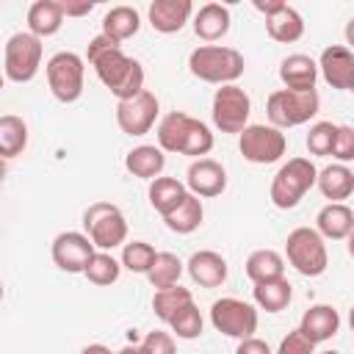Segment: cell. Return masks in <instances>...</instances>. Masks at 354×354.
Returning <instances> with one entry per match:
<instances>
[{"mask_svg":"<svg viewBox=\"0 0 354 354\" xmlns=\"http://www.w3.org/2000/svg\"><path fill=\"white\" fill-rule=\"evenodd\" d=\"M188 69L196 80L216 83V86H230L243 75L246 64H243V55L235 47L202 44L188 55Z\"/></svg>","mask_w":354,"mask_h":354,"instance_id":"obj_3","label":"cell"},{"mask_svg":"<svg viewBox=\"0 0 354 354\" xmlns=\"http://www.w3.org/2000/svg\"><path fill=\"white\" fill-rule=\"evenodd\" d=\"M183 268H185V263H183L177 254H171V252H158L155 260H152V266H149V271H147L144 277L149 279V285H152L155 290H163V288L180 285Z\"/></svg>","mask_w":354,"mask_h":354,"instance_id":"obj_33","label":"cell"},{"mask_svg":"<svg viewBox=\"0 0 354 354\" xmlns=\"http://www.w3.org/2000/svg\"><path fill=\"white\" fill-rule=\"evenodd\" d=\"M202 218H205V207H202V199L194 196V194H185L183 202H180L171 213L163 216L166 227H169L171 232H177V235H188V232L199 230Z\"/></svg>","mask_w":354,"mask_h":354,"instance_id":"obj_30","label":"cell"},{"mask_svg":"<svg viewBox=\"0 0 354 354\" xmlns=\"http://www.w3.org/2000/svg\"><path fill=\"white\" fill-rule=\"evenodd\" d=\"M116 354H138V348H136V343H133V346H124V348H119Z\"/></svg>","mask_w":354,"mask_h":354,"instance_id":"obj_46","label":"cell"},{"mask_svg":"<svg viewBox=\"0 0 354 354\" xmlns=\"http://www.w3.org/2000/svg\"><path fill=\"white\" fill-rule=\"evenodd\" d=\"M83 61H88L94 66V72L102 80V86L119 102L144 91V66L133 55H127L122 50V44L111 41L108 36L97 33L86 47V58Z\"/></svg>","mask_w":354,"mask_h":354,"instance_id":"obj_1","label":"cell"},{"mask_svg":"<svg viewBox=\"0 0 354 354\" xmlns=\"http://www.w3.org/2000/svg\"><path fill=\"white\" fill-rule=\"evenodd\" d=\"M169 326H171V337H180V340H196V337L202 335V329H205V321H202L199 307L191 301V304H185V307L169 321Z\"/></svg>","mask_w":354,"mask_h":354,"instance_id":"obj_36","label":"cell"},{"mask_svg":"<svg viewBox=\"0 0 354 354\" xmlns=\"http://www.w3.org/2000/svg\"><path fill=\"white\" fill-rule=\"evenodd\" d=\"M64 25V14L58 0H36L28 8V33H33L36 39H47L55 36Z\"/></svg>","mask_w":354,"mask_h":354,"instance_id":"obj_26","label":"cell"},{"mask_svg":"<svg viewBox=\"0 0 354 354\" xmlns=\"http://www.w3.org/2000/svg\"><path fill=\"white\" fill-rule=\"evenodd\" d=\"M136 348H138V354H177V343H174L171 332H160V329L144 335V340L136 343Z\"/></svg>","mask_w":354,"mask_h":354,"instance_id":"obj_39","label":"cell"},{"mask_svg":"<svg viewBox=\"0 0 354 354\" xmlns=\"http://www.w3.org/2000/svg\"><path fill=\"white\" fill-rule=\"evenodd\" d=\"M80 354H116V351H111L108 346H102V343H88Z\"/></svg>","mask_w":354,"mask_h":354,"instance_id":"obj_45","label":"cell"},{"mask_svg":"<svg viewBox=\"0 0 354 354\" xmlns=\"http://www.w3.org/2000/svg\"><path fill=\"white\" fill-rule=\"evenodd\" d=\"M235 354H271V348H268V343L266 340H260V337H243V340H238V348H235Z\"/></svg>","mask_w":354,"mask_h":354,"instance_id":"obj_42","label":"cell"},{"mask_svg":"<svg viewBox=\"0 0 354 354\" xmlns=\"http://www.w3.org/2000/svg\"><path fill=\"white\" fill-rule=\"evenodd\" d=\"M332 158L337 163H351L354 160V127L348 124H337V136H335V147H332Z\"/></svg>","mask_w":354,"mask_h":354,"instance_id":"obj_40","label":"cell"},{"mask_svg":"<svg viewBox=\"0 0 354 354\" xmlns=\"http://www.w3.org/2000/svg\"><path fill=\"white\" fill-rule=\"evenodd\" d=\"M194 14L191 0H155L149 3V25L158 33H177Z\"/></svg>","mask_w":354,"mask_h":354,"instance_id":"obj_20","label":"cell"},{"mask_svg":"<svg viewBox=\"0 0 354 354\" xmlns=\"http://www.w3.org/2000/svg\"><path fill=\"white\" fill-rule=\"evenodd\" d=\"M310 343H324V340H332L340 329V313L332 307V304H313L310 310H304L299 326H296Z\"/></svg>","mask_w":354,"mask_h":354,"instance_id":"obj_18","label":"cell"},{"mask_svg":"<svg viewBox=\"0 0 354 354\" xmlns=\"http://www.w3.org/2000/svg\"><path fill=\"white\" fill-rule=\"evenodd\" d=\"M158 147L163 152L202 158L213 149V133L202 119H194L185 111H171L158 122Z\"/></svg>","mask_w":354,"mask_h":354,"instance_id":"obj_2","label":"cell"},{"mask_svg":"<svg viewBox=\"0 0 354 354\" xmlns=\"http://www.w3.org/2000/svg\"><path fill=\"white\" fill-rule=\"evenodd\" d=\"M185 194H188L185 183H180L177 177H155V180H149V191H147L152 210L160 213V216L171 213L183 202Z\"/></svg>","mask_w":354,"mask_h":354,"instance_id":"obj_29","label":"cell"},{"mask_svg":"<svg viewBox=\"0 0 354 354\" xmlns=\"http://www.w3.org/2000/svg\"><path fill=\"white\" fill-rule=\"evenodd\" d=\"M315 66L332 88H340V91L354 88V53L348 47H343V44L326 47Z\"/></svg>","mask_w":354,"mask_h":354,"instance_id":"obj_16","label":"cell"},{"mask_svg":"<svg viewBox=\"0 0 354 354\" xmlns=\"http://www.w3.org/2000/svg\"><path fill=\"white\" fill-rule=\"evenodd\" d=\"M246 277L252 282H266V279H277L285 277V257L274 249H254L246 257Z\"/></svg>","mask_w":354,"mask_h":354,"instance_id":"obj_32","label":"cell"},{"mask_svg":"<svg viewBox=\"0 0 354 354\" xmlns=\"http://www.w3.org/2000/svg\"><path fill=\"white\" fill-rule=\"evenodd\" d=\"M266 30H268V36H271L274 41H279V44H293V41H299V39L304 36V19H301V14H299L293 6L282 3L274 14L266 17Z\"/></svg>","mask_w":354,"mask_h":354,"instance_id":"obj_23","label":"cell"},{"mask_svg":"<svg viewBox=\"0 0 354 354\" xmlns=\"http://www.w3.org/2000/svg\"><path fill=\"white\" fill-rule=\"evenodd\" d=\"M6 174H8V166H6V160L0 158V185H3V180H6Z\"/></svg>","mask_w":354,"mask_h":354,"instance_id":"obj_47","label":"cell"},{"mask_svg":"<svg viewBox=\"0 0 354 354\" xmlns=\"http://www.w3.org/2000/svg\"><path fill=\"white\" fill-rule=\"evenodd\" d=\"M321 354H343V351H335V348H332V351H321Z\"/></svg>","mask_w":354,"mask_h":354,"instance_id":"obj_49","label":"cell"},{"mask_svg":"<svg viewBox=\"0 0 354 354\" xmlns=\"http://www.w3.org/2000/svg\"><path fill=\"white\" fill-rule=\"evenodd\" d=\"M290 296H293V288L285 277H277V279H266V282H254L252 288V299L260 310L266 313H282L288 304H290Z\"/></svg>","mask_w":354,"mask_h":354,"instance_id":"obj_28","label":"cell"},{"mask_svg":"<svg viewBox=\"0 0 354 354\" xmlns=\"http://www.w3.org/2000/svg\"><path fill=\"white\" fill-rule=\"evenodd\" d=\"M119 274H122V263L111 252H94L86 263V268H83V277L91 285H100V288L113 285L119 279Z\"/></svg>","mask_w":354,"mask_h":354,"instance_id":"obj_35","label":"cell"},{"mask_svg":"<svg viewBox=\"0 0 354 354\" xmlns=\"http://www.w3.org/2000/svg\"><path fill=\"white\" fill-rule=\"evenodd\" d=\"M230 25H232L230 8L221 6V3H205L194 14V33L202 41H218V39H224L230 33Z\"/></svg>","mask_w":354,"mask_h":354,"instance_id":"obj_22","label":"cell"},{"mask_svg":"<svg viewBox=\"0 0 354 354\" xmlns=\"http://www.w3.org/2000/svg\"><path fill=\"white\" fill-rule=\"evenodd\" d=\"M191 301H194V296H191L188 288L171 285V288L155 290V296H152V313H155L163 324H169V321H171L185 304H191Z\"/></svg>","mask_w":354,"mask_h":354,"instance_id":"obj_34","label":"cell"},{"mask_svg":"<svg viewBox=\"0 0 354 354\" xmlns=\"http://www.w3.org/2000/svg\"><path fill=\"white\" fill-rule=\"evenodd\" d=\"M315 232L324 241H346L354 232V210L346 202H329L315 216Z\"/></svg>","mask_w":354,"mask_h":354,"instance_id":"obj_19","label":"cell"},{"mask_svg":"<svg viewBox=\"0 0 354 354\" xmlns=\"http://www.w3.org/2000/svg\"><path fill=\"white\" fill-rule=\"evenodd\" d=\"M238 149L249 163L268 166V163H277L285 155L288 138H285L282 130H277L271 124H246L238 133Z\"/></svg>","mask_w":354,"mask_h":354,"instance_id":"obj_11","label":"cell"},{"mask_svg":"<svg viewBox=\"0 0 354 354\" xmlns=\"http://www.w3.org/2000/svg\"><path fill=\"white\" fill-rule=\"evenodd\" d=\"M335 136H337V124L335 122H315L310 127V133H307V149H310V155H318V158L332 155Z\"/></svg>","mask_w":354,"mask_h":354,"instance_id":"obj_38","label":"cell"},{"mask_svg":"<svg viewBox=\"0 0 354 354\" xmlns=\"http://www.w3.org/2000/svg\"><path fill=\"white\" fill-rule=\"evenodd\" d=\"M321 108V97L318 91H288V88H277L268 94L266 100V116L271 122V127L277 130H288V127H299L307 124Z\"/></svg>","mask_w":354,"mask_h":354,"instance_id":"obj_6","label":"cell"},{"mask_svg":"<svg viewBox=\"0 0 354 354\" xmlns=\"http://www.w3.org/2000/svg\"><path fill=\"white\" fill-rule=\"evenodd\" d=\"M3 296H6V290H3V282H0V301H3Z\"/></svg>","mask_w":354,"mask_h":354,"instance_id":"obj_50","label":"cell"},{"mask_svg":"<svg viewBox=\"0 0 354 354\" xmlns=\"http://www.w3.org/2000/svg\"><path fill=\"white\" fill-rule=\"evenodd\" d=\"M28 147V124L17 113H3L0 116V158H17Z\"/></svg>","mask_w":354,"mask_h":354,"instance_id":"obj_31","label":"cell"},{"mask_svg":"<svg viewBox=\"0 0 354 354\" xmlns=\"http://www.w3.org/2000/svg\"><path fill=\"white\" fill-rule=\"evenodd\" d=\"M282 3H285V0H266V3H263V0H252V6H254V8H257V11L263 14V17L274 14V11H277V8L282 6Z\"/></svg>","mask_w":354,"mask_h":354,"instance_id":"obj_44","label":"cell"},{"mask_svg":"<svg viewBox=\"0 0 354 354\" xmlns=\"http://www.w3.org/2000/svg\"><path fill=\"white\" fill-rule=\"evenodd\" d=\"M271 354H315V343H310L299 329H293L279 340L277 351H271Z\"/></svg>","mask_w":354,"mask_h":354,"instance_id":"obj_41","label":"cell"},{"mask_svg":"<svg viewBox=\"0 0 354 354\" xmlns=\"http://www.w3.org/2000/svg\"><path fill=\"white\" fill-rule=\"evenodd\" d=\"M124 169H127L133 177L155 180V177H160V171L166 169V155H163V149L155 147V144H141V147H133V149L124 155Z\"/></svg>","mask_w":354,"mask_h":354,"instance_id":"obj_25","label":"cell"},{"mask_svg":"<svg viewBox=\"0 0 354 354\" xmlns=\"http://www.w3.org/2000/svg\"><path fill=\"white\" fill-rule=\"evenodd\" d=\"M94 243L86 238V232H75V230H66L61 235L53 238V246H50V254H53V263L66 271V274H83L88 257L94 254Z\"/></svg>","mask_w":354,"mask_h":354,"instance_id":"obj_14","label":"cell"},{"mask_svg":"<svg viewBox=\"0 0 354 354\" xmlns=\"http://www.w3.org/2000/svg\"><path fill=\"white\" fill-rule=\"evenodd\" d=\"M315 185L329 202H343L354 194V171L343 163H329L315 174Z\"/></svg>","mask_w":354,"mask_h":354,"instance_id":"obj_24","label":"cell"},{"mask_svg":"<svg viewBox=\"0 0 354 354\" xmlns=\"http://www.w3.org/2000/svg\"><path fill=\"white\" fill-rule=\"evenodd\" d=\"M44 75H47V86H50V91H53V97L58 102L80 100L83 83H86V61L77 53H72V50L55 53L47 61Z\"/></svg>","mask_w":354,"mask_h":354,"instance_id":"obj_9","label":"cell"},{"mask_svg":"<svg viewBox=\"0 0 354 354\" xmlns=\"http://www.w3.org/2000/svg\"><path fill=\"white\" fill-rule=\"evenodd\" d=\"M315 174H318V169L310 158H290L288 163H282L268 188L271 205L279 210L296 207L304 199V194L315 185Z\"/></svg>","mask_w":354,"mask_h":354,"instance_id":"obj_4","label":"cell"},{"mask_svg":"<svg viewBox=\"0 0 354 354\" xmlns=\"http://www.w3.org/2000/svg\"><path fill=\"white\" fill-rule=\"evenodd\" d=\"M61 6V14L64 17H86L94 11V3L91 0H80V3H69V0H58Z\"/></svg>","mask_w":354,"mask_h":354,"instance_id":"obj_43","label":"cell"},{"mask_svg":"<svg viewBox=\"0 0 354 354\" xmlns=\"http://www.w3.org/2000/svg\"><path fill=\"white\" fill-rule=\"evenodd\" d=\"M210 324L216 332L243 340L257 332V310H254V304H249L243 299L224 296L210 304Z\"/></svg>","mask_w":354,"mask_h":354,"instance_id":"obj_10","label":"cell"},{"mask_svg":"<svg viewBox=\"0 0 354 354\" xmlns=\"http://www.w3.org/2000/svg\"><path fill=\"white\" fill-rule=\"evenodd\" d=\"M160 113V100L152 94V91H141L130 100H122L116 102V124L122 133L127 136H144L152 130L155 119Z\"/></svg>","mask_w":354,"mask_h":354,"instance_id":"obj_13","label":"cell"},{"mask_svg":"<svg viewBox=\"0 0 354 354\" xmlns=\"http://www.w3.org/2000/svg\"><path fill=\"white\" fill-rule=\"evenodd\" d=\"M155 254L158 252H155L152 243H147V241H130L122 249V266L127 271H133V274H147L149 266H152V260H155Z\"/></svg>","mask_w":354,"mask_h":354,"instance_id":"obj_37","label":"cell"},{"mask_svg":"<svg viewBox=\"0 0 354 354\" xmlns=\"http://www.w3.org/2000/svg\"><path fill=\"white\" fill-rule=\"evenodd\" d=\"M141 28V17L133 6H113L105 17H102V36H108L111 41L122 44L127 39H133Z\"/></svg>","mask_w":354,"mask_h":354,"instance_id":"obj_27","label":"cell"},{"mask_svg":"<svg viewBox=\"0 0 354 354\" xmlns=\"http://www.w3.org/2000/svg\"><path fill=\"white\" fill-rule=\"evenodd\" d=\"M41 53H44L41 39H36L28 30L8 36L6 50H3V75L11 83H30L39 75Z\"/></svg>","mask_w":354,"mask_h":354,"instance_id":"obj_8","label":"cell"},{"mask_svg":"<svg viewBox=\"0 0 354 354\" xmlns=\"http://www.w3.org/2000/svg\"><path fill=\"white\" fill-rule=\"evenodd\" d=\"M227 188V171L218 160L213 158H196L188 171H185V191L199 196V199H210L218 196Z\"/></svg>","mask_w":354,"mask_h":354,"instance_id":"obj_15","label":"cell"},{"mask_svg":"<svg viewBox=\"0 0 354 354\" xmlns=\"http://www.w3.org/2000/svg\"><path fill=\"white\" fill-rule=\"evenodd\" d=\"M279 80L285 83L288 91H313L315 80H318V66L310 55L304 53H293L288 58H282L279 64Z\"/></svg>","mask_w":354,"mask_h":354,"instance_id":"obj_21","label":"cell"},{"mask_svg":"<svg viewBox=\"0 0 354 354\" xmlns=\"http://www.w3.org/2000/svg\"><path fill=\"white\" fill-rule=\"evenodd\" d=\"M285 257L301 277H321L329 266L324 238L313 227H296L285 238Z\"/></svg>","mask_w":354,"mask_h":354,"instance_id":"obj_7","label":"cell"},{"mask_svg":"<svg viewBox=\"0 0 354 354\" xmlns=\"http://www.w3.org/2000/svg\"><path fill=\"white\" fill-rule=\"evenodd\" d=\"M185 271H188L191 282L199 285V288H221V285L227 282V271H230V268H227V260H224L218 252H213V249H199V252H194V254L188 257Z\"/></svg>","mask_w":354,"mask_h":354,"instance_id":"obj_17","label":"cell"},{"mask_svg":"<svg viewBox=\"0 0 354 354\" xmlns=\"http://www.w3.org/2000/svg\"><path fill=\"white\" fill-rule=\"evenodd\" d=\"M83 230L97 252H111L127 243V218L113 202H91L83 210Z\"/></svg>","mask_w":354,"mask_h":354,"instance_id":"obj_5","label":"cell"},{"mask_svg":"<svg viewBox=\"0 0 354 354\" xmlns=\"http://www.w3.org/2000/svg\"><path fill=\"white\" fill-rule=\"evenodd\" d=\"M249 113H252V100L241 86L230 83L216 88L210 102V116L221 133H241L249 124Z\"/></svg>","mask_w":354,"mask_h":354,"instance_id":"obj_12","label":"cell"},{"mask_svg":"<svg viewBox=\"0 0 354 354\" xmlns=\"http://www.w3.org/2000/svg\"><path fill=\"white\" fill-rule=\"evenodd\" d=\"M3 86H6V75L0 72V91H3Z\"/></svg>","mask_w":354,"mask_h":354,"instance_id":"obj_48","label":"cell"}]
</instances>
